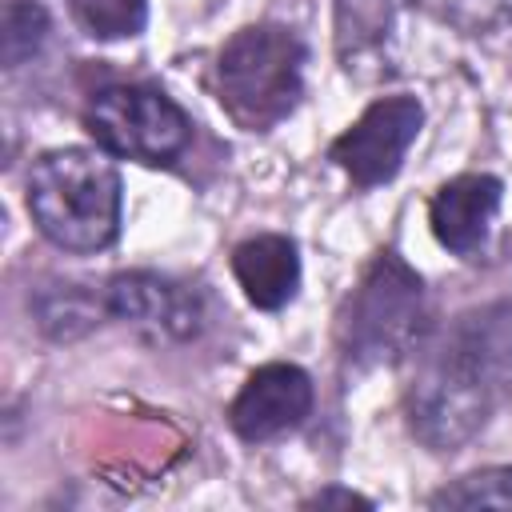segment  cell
<instances>
[{
	"label": "cell",
	"mask_w": 512,
	"mask_h": 512,
	"mask_svg": "<svg viewBox=\"0 0 512 512\" xmlns=\"http://www.w3.org/2000/svg\"><path fill=\"white\" fill-rule=\"evenodd\" d=\"M400 0H336V52L348 72H388V44L396 32Z\"/></svg>",
	"instance_id": "8fae6325"
},
{
	"label": "cell",
	"mask_w": 512,
	"mask_h": 512,
	"mask_svg": "<svg viewBox=\"0 0 512 512\" xmlns=\"http://www.w3.org/2000/svg\"><path fill=\"white\" fill-rule=\"evenodd\" d=\"M312 412V380L304 368L296 364H264L256 368L244 388L236 392L232 408H228V424L240 440H272L296 424H304V416Z\"/></svg>",
	"instance_id": "52a82bcc"
},
{
	"label": "cell",
	"mask_w": 512,
	"mask_h": 512,
	"mask_svg": "<svg viewBox=\"0 0 512 512\" xmlns=\"http://www.w3.org/2000/svg\"><path fill=\"white\" fill-rule=\"evenodd\" d=\"M500 200H504V184L488 172H468L448 180L428 204L436 240L456 256H476L500 212Z\"/></svg>",
	"instance_id": "9c48e42d"
},
{
	"label": "cell",
	"mask_w": 512,
	"mask_h": 512,
	"mask_svg": "<svg viewBox=\"0 0 512 512\" xmlns=\"http://www.w3.org/2000/svg\"><path fill=\"white\" fill-rule=\"evenodd\" d=\"M84 128L108 156L140 164H172L192 140L184 108L148 84L100 88L84 108Z\"/></svg>",
	"instance_id": "5b68a950"
},
{
	"label": "cell",
	"mask_w": 512,
	"mask_h": 512,
	"mask_svg": "<svg viewBox=\"0 0 512 512\" xmlns=\"http://www.w3.org/2000/svg\"><path fill=\"white\" fill-rule=\"evenodd\" d=\"M48 40V12L36 0H8L0 16V60L4 68L28 64Z\"/></svg>",
	"instance_id": "4fadbf2b"
},
{
	"label": "cell",
	"mask_w": 512,
	"mask_h": 512,
	"mask_svg": "<svg viewBox=\"0 0 512 512\" xmlns=\"http://www.w3.org/2000/svg\"><path fill=\"white\" fill-rule=\"evenodd\" d=\"M220 104L240 128L264 132L280 124L304 92V44L292 28H240L216 60Z\"/></svg>",
	"instance_id": "3957f363"
},
{
	"label": "cell",
	"mask_w": 512,
	"mask_h": 512,
	"mask_svg": "<svg viewBox=\"0 0 512 512\" xmlns=\"http://www.w3.org/2000/svg\"><path fill=\"white\" fill-rule=\"evenodd\" d=\"M424 328L428 304L420 276L396 252H380L340 312L344 360L356 368L396 364L420 348Z\"/></svg>",
	"instance_id": "277c9868"
},
{
	"label": "cell",
	"mask_w": 512,
	"mask_h": 512,
	"mask_svg": "<svg viewBox=\"0 0 512 512\" xmlns=\"http://www.w3.org/2000/svg\"><path fill=\"white\" fill-rule=\"evenodd\" d=\"M424 124V108L412 96H384L364 108V116L332 140L328 156L336 168L352 176V184L372 188L400 172L404 152L412 148L416 132Z\"/></svg>",
	"instance_id": "8992f818"
},
{
	"label": "cell",
	"mask_w": 512,
	"mask_h": 512,
	"mask_svg": "<svg viewBox=\"0 0 512 512\" xmlns=\"http://www.w3.org/2000/svg\"><path fill=\"white\" fill-rule=\"evenodd\" d=\"M104 304L112 316L132 320V324H152L176 340H188L200 332V300L188 288H180L156 272L112 276L104 288Z\"/></svg>",
	"instance_id": "ba28073f"
},
{
	"label": "cell",
	"mask_w": 512,
	"mask_h": 512,
	"mask_svg": "<svg viewBox=\"0 0 512 512\" xmlns=\"http://www.w3.org/2000/svg\"><path fill=\"white\" fill-rule=\"evenodd\" d=\"M428 504L432 508H512V464L460 476L448 488H440Z\"/></svg>",
	"instance_id": "9a60e30c"
},
{
	"label": "cell",
	"mask_w": 512,
	"mask_h": 512,
	"mask_svg": "<svg viewBox=\"0 0 512 512\" xmlns=\"http://www.w3.org/2000/svg\"><path fill=\"white\" fill-rule=\"evenodd\" d=\"M120 172L104 152L56 148L28 172L36 228L68 252H100L120 232Z\"/></svg>",
	"instance_id": "7a4b0ae2"
},
{
	"label": "cell",
	"mask_w": 512,
	"mask_h": 512,
	"mask_svg": "<svg viewBox=\"0 0 512 512\" xmlns=\"http://www.w3.org/2000/svg\"><path fill=\"white\" fill-rule=\"evenodd\" d=\"M232 272H236L244 296L256 308H268V312L284 308L296 296V288H300L296 244L288 236H276V232H264V236H252V240L236 244Z\"/></svg>",
	"instance_id": "30bf717a"
},
{
	"label": "cell",
	"mask_w": 512,
	"mask_h": 512,
	"mask_svg": "<svg viewBox=\"0 0 512 512\" xmlns=\"http://www.w3.org/2000/svg\"><path fill=\"white\" fill-rule=\"evenodd\" d=\"M72 16L96 40H124L144 32L148 0H72Z\"/></svg>",
	"instance_id": "5bb4252c"
},
{
	"label": "cell",
	"mask_w": 512,
	"mask_h": 512,
	"mask_svg": "<svg viewBox=\"0 0 512 512\" xmlns=\"http://www.w3.org/2000/svg\"><path fill=\"white\" fill-rule=\"evenodd\" d=\"M32 308H36L40 328H44L52 340H72V336L96 328V324H100V312H108L104 296H92V292H84L80 284H52V288H40L36 300H32Z\"/></svg>",
	"instance_id": "7c38bea8"
},
{
	"label": "cell",
	"mask_w": 512,
	"mask_h": 512,
	"mask_svg": "<svg viewBox=\"0 0 512 512\" xmlns=\"http://www.w3.org/2000/svg\"><path fill=\"white\" fill-rule=\"evenodd\" d=\"M332 504H340V508H372L368 496L348 492V488H324V492H316L312 500H304V508H332Z\"/></svg>",
	"instance_id": "e0dca14e"
},
{
	"label": "cell",
	"mask_w": 512,
	"mask_h": 512,
	"mask_svg": "<svg viewBox=\"0 0 512 512\" xmlns=\"http://www.w3.org/2000/svg\"><path fill=\"white\" fill-rule=\"evenodd\" d=\"M428 16L460 32H492L512 24V0H416Z\"/></svg>",
	"instance_id": "2e32d148"
},
{
	"label": "cell",
	"mask_w": 512,
	"mask_h": 512,
	"mask_svg": "<svg viewBox=\"0 0 512 512\" xmlns=\"http://www.w3.org/2000/svg\"><path fill=\"white\" fill-rule=\"evenodd\" d=\"M512 388V304L456 316L408 388V428L420 444L452 452L472 440Z\"/></svg>",
	"instance_id": "6da1fadb"
}]
</instances>
